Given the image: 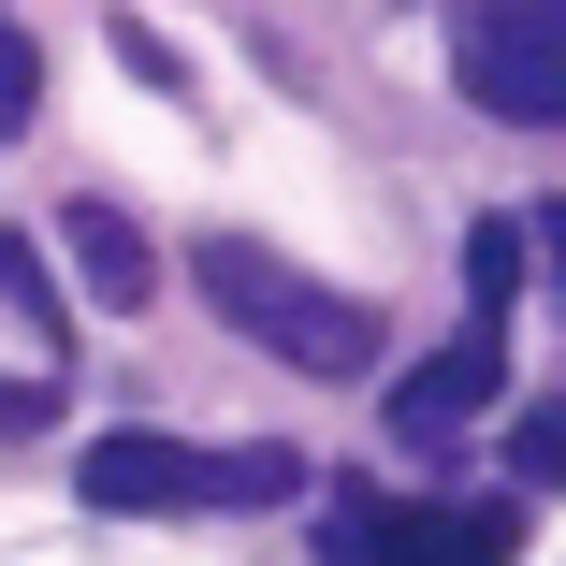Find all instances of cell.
Masks as SVG:
<instances>
[{
	"mask_svg": "<svg viewBox=\"0 0 566 566\" xmlns=\"http://www.w3.org/2000/svg\"><path fill=\"white\" fill-rule=\"evenodd\" d=\"M319 465L305 450H189V436H87L73 494L102 523H189V509H291Z\"/></svg>",
	"mask_w": 566,
	"mask_h": 566,
	"instance_id": "cell-1",
	"label": "cell"
},
{
	"mask_svg": "<svg viewBox=\"0 0 566 566\" xmlns=\"http://www.w3.org/2000/svg\"><path fill=\"white\" fill-rule=\"evenodd\" d=\"M189 276H203V305L233 319L248 349H276V364H305V378H364V364H378V305H349V291L291 276V262H276V248H248V233L189 248Z\"/></svg>",
	"mask_w": 566,
	"mask_h": 566,
	"instance_id": "cell-2",
	"label": "cell"
},
{
	"mask_svg": "<svg viewBox=\"0 0 566 566\" xmlns=\"http://www.w3.org/2000/svg\"><path fill=\"white\" fill-rule=\"evenodd\" d=\"M450 87L480 117H566V0H450Z\"/></svg>",
	"mask_w": 566,
	"mask_h": 566,
	"instance_id": "cell-3",
	"label": "cell"
},
{
	"mask_svg": "<svg viewBox=\"0 0 566 566\" xmlns=\"http://www.w3.org/2000/svg\"><path fill=\"white\" fill-rule=\"evenodd\" d=\"M319 552H334V566H509V552H523V509H494V494H465V509L334 494V509H319Z\"/></svg>",
	"mask_w": 566,
	"mask_h": 566,
	"instance_id": "cell-4",
	"label": "cell"
},
{
	"mask_svg": "<svg viewBox=\"0 0 566 566\" xmlns=\"http://www.w3.org/2000/svg\"><path fill=\"white\" fill-rule=\"evenodd\" d=\"M494 392H509V334H494V305H480L436 364H407V378H392V436H407V450H450Z\"/></svg>",
	"mask_w": 566,
	"mask_h": 566,
	"instance_id": "cell-5",
	"label": "cell"
},
{
	"mask_svg": "<svg viewBox=\"0 0 566 566\" xmlns=\"http://www.w3.org/2000/svg\"><path fill=\"white\" fill-rule=\"evenodd\" d=\"M59 248H73V276H87V305H117V319L160 291V262H146V233H132L117 203H73V218H59Z\"/></svg>",
	"mask_w": 566,
	"mask_h": 566,
	"instance_id": "cell-6",
	"label": "cell"
},
{
	"mask_svg": "<svg viewBox=\"0 0 566 566\" xmlns=\"http://www.w3.org/2000/svg\"><path fill=\"white\" fill-rule=\"evenodd\" d=\"M523 262H537V248H523V218H480V233H465V291H480V305H509Z\"/></svg>",
	"mask_w": 566,
	"mask_h": 566,
	"instance_id": "cell-7",
	"label": "cell"
},
{
	"mask_svg": "<svg viewBox=\"0 0 566 566\" xmlns=\"http://www.w3.org/2000/svg\"><path fill=\"white\" fill-rule=\"evenodd\" d=\"M0 291L44 319V364H59V276H44V248H30V233H0Z\"/></svg>",
	"mask_w": 566,
	"mask_h": 566,
	"instance_id": "cell-8",
	"label": "cell"
},
{
	"mask_svg": "<svg viewBox=\"0 0 566 566\" xmlns=\"http://www.w3.org/2000/svg\"><path fill=\"white\" fill-rule=\"evenodd\" d=\"M509 480H566V392L509 421Z\"/></svg>",
	"mask_w": 566,
	"mask_h": 566,
	"instance_id": "cell-9",
	"label": "cell"
},
{
	"mask_svg": "<svg viewBox=\"0 0 566 566\" xmlns=\"http://www.w3.org/2000/svg\"><path fill=\"white\" fill-rule=\"evenodd\" d=\"M30 102H44V59H30V30H15V15H0V146L30 132Z\"/></svg>",
	"mask_w": 566,
	"mask_h": 566,
	"instance_id": "cell-10",
	"label": "cell"
},
{
	"mask_svg": "<svg viewBox=\"0 0 566 566\" xmlns=\"http://www.w3.org/2000/svg\"><path fill=\"white\" fill-rule=\"evenodd\" d=\"M523 248H552V291H566V203H537V218H523Z\"/></svg>",
	"mask_w": 566,
	"mask_h": 566,
	"instance_id": "cell-11",
	"label": "cell"
}]
</instances>
